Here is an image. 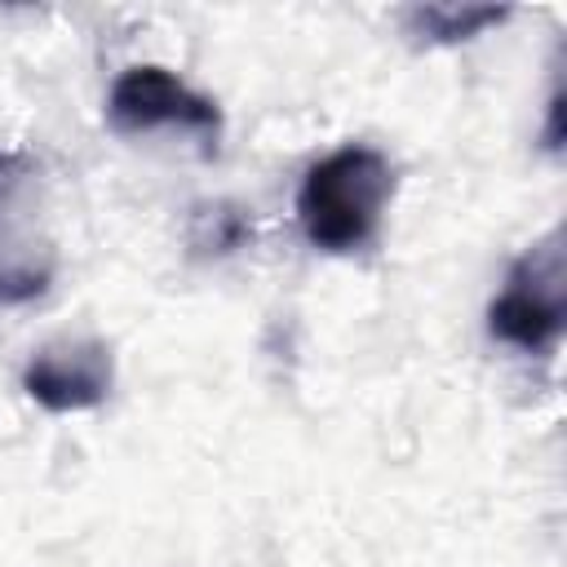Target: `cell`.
Returning a JSON list of instances; mask_svg holds the SVG:
<instances>
[{
	"label": "cell",
	"instance_id": "obj_1",
	"mask_svg": "<svg viewBox=\"0 0 567 567\" xmlns=\"http://www.w3.org/2000/svg\"><path fill=\"white\" fill-rule=\"evenodd\" d=\"M390 195V155L368 142H346L306 168L297 186V226L315 252L350 257L377 239Z\"/></svg>",
	"mask_w": 567,
	"mask_h": 567
},
{
	"label": "cell",
	"instance_id": "obj_6",
	"mask_svg": "<svg viewBox=\"0 0 567 567\" xmlns=\"http://www.w3.org/2000/svg\"><path fill=\"white\" fill-rule=\"evenodd\" d=\"M505 18L509 9H496V4H416L408 9V31L425 44H456V40H474L478 31Z\"/></svg>",
	"mask_w": 567,
	"mask_h": 567
},
{
	"label": "cell",
	"instance_id": "obj_4",
	"mask_svg": "<svg viewBox=\"0 0 567 567\" xmlns=\"http://www.w3.org/2000/svg\"><path fill=\"white\" fill-rule=\"evenodd\" d=\"M106 124L120 137L182 128V133L199 137L204 155H217V142H221V106L159 62H133L111 80Z\"/></svg>",
	"mask_w": 567,
	"mask_h": 567
},
{
	"label": "cell",
	"instance_id": "obj_3",
	"mask_svg": "<svg viewBox=\"0 0 567 567\" xmlns=\"http://www.w3.org/2000/svg\"><path fill=\"white\" fill-rule=\"evenodd\" d=\"M567 328V252L563 230L514 257L501 292L487 301V332L518 354H554Z\"/></svg>",
	"mask_w": 567,
	"mask_h": 567
},
{
	"label": "cell",
	"instance_id": "obj_5",
	"mask_svg": "<svg viewBox=\"0 0 567 567\" xmlns=\"http://www.w3.org/2000/svg\"><path fill=\"white\" fill-rule=\"evenodd\" d=\"M111 385H115V359L97 337L49 341L22 368V390L44 412H89L106 403Z\"/></svg>",
	"mask_w": 567,
	"mask_h": 567
},
{
	"label": "cell",
	"instance_id": "obj_2",
	"mask_svg": "<svg viewBox=\"0 0 567 567\" xmlns=\"http://www.w3.org/2000/svg\"><path fill=\"white\" fill-rule=\"evenodd\" d=\"M53 275L58 239L44 208V168L31 151L0 146V301L44 297Z\"/></svg>",
	"mask_w": 567,
	"mask_h": 567
}]
</instances>
